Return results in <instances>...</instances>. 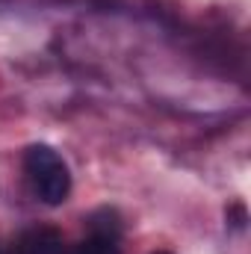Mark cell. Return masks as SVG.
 I'll use <instances>...</instances> for the list:
<instances>
[{
    "instance_id": "277c9868",
    "label": "cell",
    "mask_w": 251,
    "mask_h": 254,
    "mask_svg": "<svg viewBox=\"0 0 251 254\" xmlns=\"http://www.w3.org/2000/svg\"><path fill=\"white\" fill-rule=\"evenodd\" d=\"M228 216H234V225H237V228H243V225H246V210H243L240 204H234V207L228 210Z\"/></svg>"
},
{
    "instance_id": "6da1fadb",
    "label": "cell",
    "mask_w": 251,
    "mask_h": 254,
    "mask_svg": "<svg viewBox=\"0 0 251 254\" xmlns=\"http://www.w3.org/2000/svg\"><path fill=\"white\" fill-rule=\"evenodd\" d=\"M24 169H27V178L33 184V192L57 207L63 204L71 192V172L63 163V157L51 148V145H30L27 154H24Z\"/></svg>"
},
{
    "instance_id": "5b68a950",
    "label": "cell",
    "mask_w": 251,
    "mask_h": 254,
    "mask_svg": "<svg viewBox=\"0 0 251 254\" xmlns=\"http://www.w3.org/2000/svg\"><path fill=\"white\" fill-rule=\"evenodd\" d=\"M157 254H169V252H157Z\"/></svg>"
},
{
    "instance_id": "7a4b0ae2",
    "label": "cell",
    "mask_w": 251,
    "mask_h": 254,
    "mask_svg": "<svg viewBox=\"0 0 251 254\" xmlns=\"http://www.w3.org/2000/svg\"><path fill=\"white\" fill-rule=\"evenodd\" d=\"M12 254H63V237L54 228H30L18 237Z\"/></svg>"
},
{
    "instance_id": "3957f363",
    "label": "cell",
    "mask_w": 251,
    "mask_h": 254,
    "mask_svg": "<svg viewBox=\"0 0 251 254\" xmlns=\"http://www.w3.org/2000/svg\"><path fill=\"white\" fill-rule=\"evenodd\" d=\"M74 254H119V234L113 231H92Z\"/></svg>"
}]
</instances>
